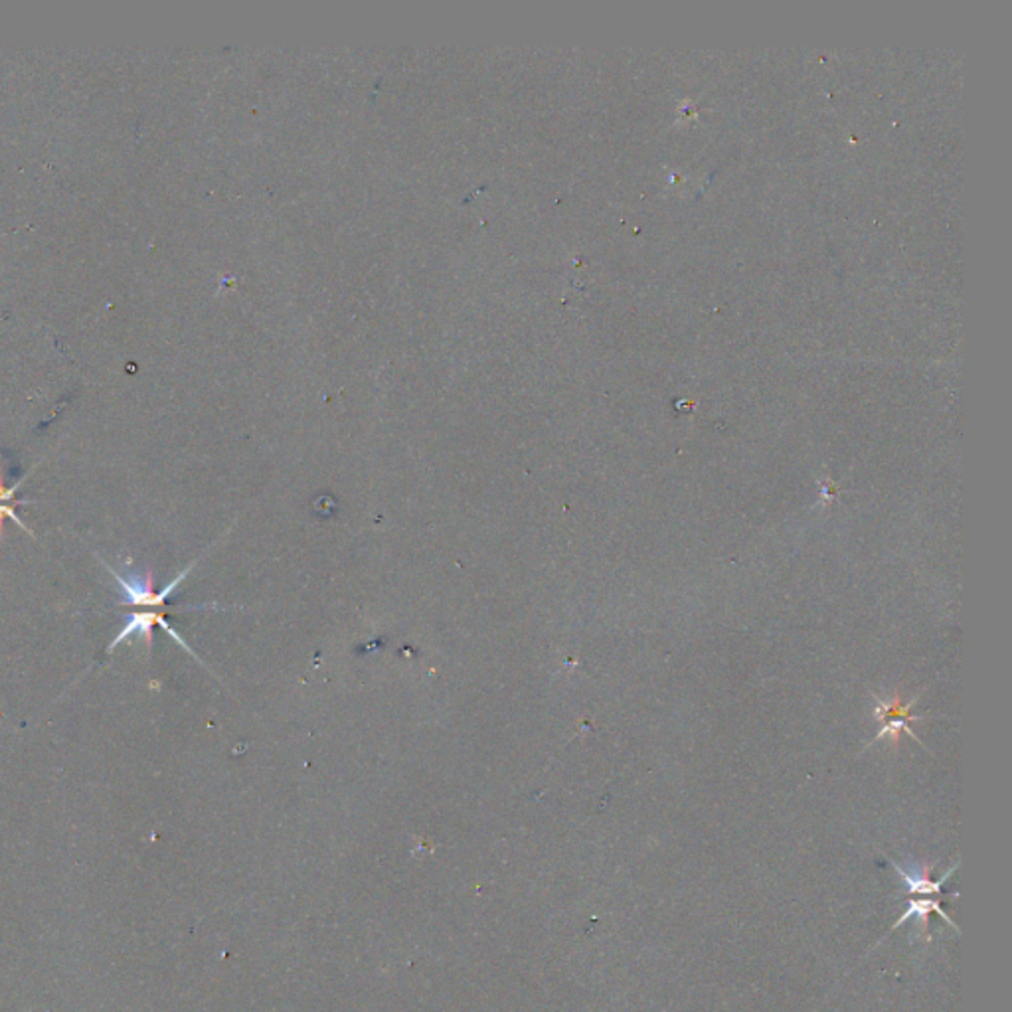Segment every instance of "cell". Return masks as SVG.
I'll list each match as a JSON object with an SVG mask.
<instances>
[{"instance_id":"6da1fadb","label":"cell","mask_w":1012,"mask_h":1012,"mask_svg":"<svg viewBox=\"0 0 1012 1012\" xmlns=\"http://www.w3.org/2000/svg\"><path fill=\"white\" fill-rule=\"evenodd\" d=\"M101 564L105 565L109 570L111 576H113L119 583V588H121V596H123V602L119 605H128V607H143V609H157V611H167V605L165 602L170 597V594L180 586V583L184 581V578L191 573V570L194 568V564L188 565L186 570H183L178 573V576L168 583V586L162 588L160 591H154V576H152V570H147L144 573V578L141 573L136 572H127V576H121V573H117L113 568L107 562Z\"/></svg>"},{"instance_id":"7a4b0ae2","label":"cell","mask_w":1012,"mask_h":1012,"mask_svg":"<svg viewBox=\"0 0 1012 1012\" xmlns=\"http://www.w3.org/2000/svg\"><path fill=\"white\" fill-rule=\"evenodd\" d=\"M872 697H874V700H876V710H874V716H876V720L882 724L880 732L876 737H874L872 743L878 742V740H884V737L886 740L896 742L898 736L902 732H907L914 737V740H917V736L910 728V722H914V720H922V718L910 714V710L914 706V702L917 700V697L912 698L910 705H904L902 698H899V694H894V697H890V698H878L876 694H872Z\"/></svg>"},{"instance_id":"3957f363","label":"cell","mask_w":1012,"mask_h":1012,"mask_svg":"<svg viewBox=\"0 0 1012 1012\" xmlns=\"http://www.w3.org/2000/svg\"><path fill=\"white\" fill-rule=\"evenodd\" d=\"M165 613H167V611H157V609H143V611L131 613V617H128V621L123 625L121 633H119L117 637H115V641L111 642V645L107 647V653H113V650H115L119 645H121V642H125L128 637H133V634H139V637H144V642H147V649L151 650V649H152V629L159 625V627L165 629V631L170 634V637H173V639L178 642L180 647L186 649L188 653H191L194 658H199V657H196L194 650L186 645V641H184L183 637H180V634H178L173 627H170L168 621L165 619Z\"/></svg>"},{"instance_id":"277c9868","label":"cell","mask_w":1012,"mask_h":1012,"mask_svg":"<svg viewBox=\"0 0 1012 1012\" xmlns=\"http://www.w3.org/2000/svg\"><path fill=\"white\" fill-rule=\"evenodd\" d=\"M890 862H891V866H894V868H896L898 876L906 882L907 891H910V894H941V886L946 884V880H949L951 876H954V872L957 870V864H955L954 868H949L946 874H943V876H941L939 880H931L930 872H931V868H933V864H925V866H922L920 870L915 868V870L910 874L906 868H902V866L896 864L894 860H890Z\"/></svg>"},{"instance_id":"5b68a950","label":"cell","mask_w":1012,"mask_h":1012,"mask_svg":"<svg viewBox=\"0 0 1012 1012\" xmlns=\"http://www.w3.org/2000/svg\"><path fill=\"white\" fill-rule=\"evenodd\" d=\"M907 904H910V906H907V910L902 914V917H899V920H898L894 925H891V931L898 930L899 925L906 923L907 920H912V917H915V920H920L922 933H925V939H930V936H928V925H930V914H933V912H936L943 922L949 923L951 928H954L955 931H959L957 925H955L954 922H951V917L941 910L939 899H910V902H907Z\"/></svg>"},{"instance_id":"8992f818","label":"cell","mask_w":1012,"mask_h":1012,"mask_svg":"<svg viewBox=\"0 0 1012 1012\" xmlns=\"http://www.w3.org/2000/svg\"><path fill=\"white\" fill-rule=\"evenodd\" d=\"M4 518L14 520L16 525H19L24 532H28V534H32V532H30L28 528H26L24 522L19 518V514H16V509H14L12 504H0V538L4 536V534H3V522H4Z\"/></svg>"},{"instance_id":"52a82bcc","label":"cell","mask_w":1012,"mask_h":1012,"mask_svg":"<svg viewBox=\"0 0 1012 1012\" xmlns=\"http://www.w3.org/2000/svg\"><path fill=\"white\" fill-rule=\"evenodd\" d=\"M20 483H16L12 487H4L3 485V477H0V502H14L16 501V491H19ZM19 502V501H16Z\"/></svg>"}]
</instances>
